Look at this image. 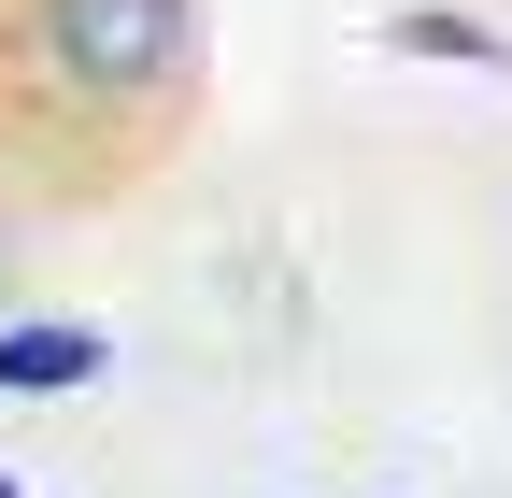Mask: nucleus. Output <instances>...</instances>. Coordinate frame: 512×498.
I'll return each instance as SVG.
<instances>
[{
	"instance_id": "obj_1",
	"label": "nucleus",
	"mask_w": 512,
	"mask_h": 498,
	"mask_svg": "<svg viewBox=\"0 0 512 498\" xmlns=\"http://www.w3.org/2000/svg\"><path fill=\"white\" fill-rule=\"evenodd\" d=\"M185 15L200 0H43V57L86 100H143V86L185 72Z\"/></svg>"
},
{
	"instance_id": "obj_2",
	"label": "nucleus",
	"mask_w": 512,
	"mask_h": 498,
	"mask_svg": "<svg viewBox=\"0 0 512 498\" xmlns=\"http://www.w3.org/2000/svg\"><path fill=\"white\" fill-rule=\"evenodd\" d=\"M100 328H0V385H86Z\"/></svg>"
},
{
	"instance_id": "obj_3",
	"label": "nucleus",
	"mask_w": 512,
	"mask_h": 498,
	"mask_svg": "<svg viewBox=\"0 0 512 498\" xmlns=\"http://www.w3.org/2000/svg\"><path fill=\"white\" fill-rule=\"evenodd\" d=\"M399 43L456 57V72H512V57H498V29H470V15H399Z\"/></svg>"
},
{
	"instance_id": "obj_4",
	"label": "nucleus",
	"mask_w": 512,
	"mask_h": 498,
	"mask_svg": "<svg viewBox=\"0 0 512 498\" xmlns=\"http://www.w3.org/2000/svg\"><path fill=\"white\" fill-rule=\"evenodd\" d=\"M0 498H29V484H0Z\"/></svg>"
}]
</instances>
